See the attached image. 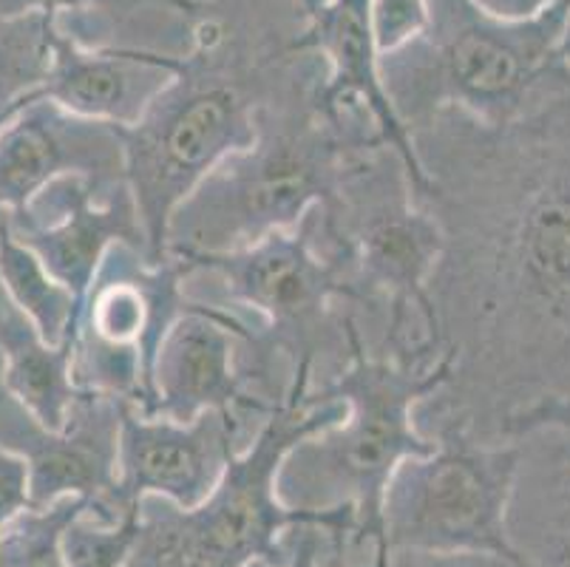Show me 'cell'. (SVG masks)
I'll use <instances>...</instances> for the list:
<instances>
[{
    "mask_svg": "<svg viewBox=\"0 0 570 567\" xmlns=\"http://www.w3.org/2000/svg\"><path fill=\"white\" fill-rule=\"evenodd\" d=\"M372 18H375L381 57L392 55L426 31L429 3L426 0H372Z\"/></svg>",
    "mask_w": 570,
    "mask_h": 567,
    "instance_id": "obj_25",
    "label": "cell"
},
{
    "mask_svg": "<svg viewBox=\"0 0 570 567\" xmlns=\"http://www.w3.org/2000/svg\"><path fill=\"white\" fill-rule=\"evenodd\" d=\"M313 231L321 250L344 262L352 306L370 310V350L412 366L443 361L429 287L445 236L438 216L414 199L403 156L389 145L352 156L333 202L313 211Z\"/></svg>",
    "mask_w": 570,
    "mask_h": 567,
    "instance_id": "obj_6",
    "label": "cell"
},
{
    "mask_svg": "<svg viewBox=\"0 0 570 567\" xmlns=\"http://www.w3.org/2000/svg\"><path fill=\"white\" fill-rule=\"evenodd\" d=\"M250 12V0H236L190 18V49L179 55L176 77L137 125L119 128L154 262L168 258L176 207L216 165L253 143L258 114L302 57L289 51L295 31L278 35Z\"/></svg>",
    "mask_w": 570,
    "mask_h": 567,
    "instance_id": "obj_2",
    "label": "cell"
},
{
    "mask_svg": "<svg viewBox=\"0 0 570 567\" xmlns=\"http://www.w3.org/2000/svg\"><path fill=\"white\" fill-rule=\"evenodd\" d=\"M139 534V508L119 522H102L95 514H82L63 537L69 567H128Z\"/></svg>",
    "mask_w": 570,
    "mask_h": 567,
    "instance_id": "obj_23",
    "label": "cell"
},
{
    "mask_svg": "<svg viewBox=\"0 0 570 567\" xmlns=\"http://www.w3.org/2000/svg\"><path fill=\"white\" fill-rule=\"evenodd\" d=\"M452 378V361L412 366L375 355L357 319L350 326V363L333 381L309 389V403L341 400L344 418L295 446L278 471V497L298 511L355 514L357 550L386 565L383 493L401 462L429 454L434 440L417 429V405Z\"/></svg>",
    "mask_w": 570,
    "mask_h": 567,
    "instance_id": "obj_5",
    "label": "cell"
},
{
    "mask_svg": "<svg viewBox=\"0 0 570 567\" xmlns=\"http://www.w3.org/2000/svg\"><path fill=\"white\" fill-rule=\"evenodd\" d=\"M517 443L508 539L522 567H570V431L533 429Z\"/></svg>",
    "mask_w": 570,
    "mask_h": 567,
    "instance_id": "obj_18",
    "label": "cell"
},
{
    "mask_svg": "<svg viewBox=\"0 0 570 567\" xmlns=\"http://www.w3.org/2000/svg\"><path fill=\"white\" fill-rule=\"evenodd\" d=\"M289 3H293L295 12H298V14H302V18H304V14L313 12L315 3H318V0H289Z\"/></svg>",
    "mask_w": 570,
    "mask_h": 567,
    "instance_id": "obj_33",
    "label": "cell"
},
{
    "mask_svg": "<svg viewBox=\"0 0 570 567\" xmlns=\"http://www.w3.org/2000/svg\"><path fill=\"white\" fill-rule=\"evenodd\" d=\"M179 258L194 275H216L227 301L247 306L258 319L242 358L253 389L269 403H282L287 394L276 381L282 366L287 378L309 369L313 389H318L350 363L355 290L344 264L315 242L313 213L298 227L269 233L242 250Z\"/></svg>",
    "mask_w": 570,
    "mask_h": 567,
    "instance_id": "obj_8",
    "label": "cell"
},
{
    "mask_svg": "<svg viewBox=\"0 0 570 567\" xmlns=\"http://www.w3.org/2000/svg\"><path fill=\"white\" fill-rule=\"evenodd\" d=\"M304 26L289 40V51H307L324 62L321 100L357 102L381 125L383 137L406 163L414 199L423 202L432 190L426 170L420 165L412 134L389 100L381 75V49L375 38L372 0H318Z\"/></svg>",
    "mask_w": 570,
    "mask_h": 567,
    "instance_id": "obj_16",
    "label": "cell"
},
{
    "mask_svg": "<svg viewBox=\"0 0 570 567\" xmlns=\"http://www.w3.org/2000/svg\"><path fill=\"white\" fill-rule=\"evenodd\" d=\"M142 3H157V7H168V9H174V12L188 14V18H196V14H199L202 9L207 7V3H202V0H142Z\"/></svg>",
    "mask_w": 570,
    "mask_h": 567,
    "instance_id": "obj_31",
    "label": "cell"
},
{
    "mask_svg": "<svg viewBox=\"0 0 570 567\" xmlns=\"http://www.w3.org/2000/svg\"><path fill=\"white\" fill-rule=\"evenodd\" d=\"M445 247L432 278L452 378L417 429L500 440L520 405L570 394V75L505 125L458 108L412 131Z\"/></svg>",
    "mask_w": 570,
    "mask_h": 567,
    "instance_id": "obj_1",
    "label": "cell"
},
{
    "mask_svg": "<svg viewBox=\"0 0 570 567\" xmlns=\"http://www.w3.org/2000/svg\"><path fill=\"white\" fill-rule=\"evenodd\" d=\"M179 60V55L137 46H86L57 26L49 75L35 100H51L77 117L131 128L174 80Z\"/></svg>",
    "mask_w": 570,
    "mask_h": 567,
    "instance_id": "obj_17",
    "label": "cell"
},
{
    "mask_svg": "<svg viewBox=\"0 0 570 567\" xmlns=\"http://www.w3.org/2000/svg\"><path fill=\"white\" fill-rule=\"evenodd\" d=\"M0 378L49 431H66L82 389L75 381V341L51 346L0 287Z\"/></svg>",
    "mask_w": 570,
    "mask_h": 567,
    "instance_id": "obj_19",
    "label": "cell"
},
{
    "mask_svg": "<svg viewBox=\"0 0 570 567\" xmlns=\"http://www.w3.org/2000/svg\"><path fill=\"white\" fill-rule=\"evenodd\" d=\"M253 440L245 418L205 412L190 423L157 418L122 403L117 446V502L137 511L145 497L179 508L202 506L225 477L233 457Z\"/></svg>",
    "mask_w": 570,
    "mask_h": 567,
    "instance_id": "obj_13",
    "label": "cell"
},
{
    "mask_svg": "<svg viewBox=\"0 0 570 567\" xmlns=\"http://www.w3.org/2000/svg\"><path fill=\"white\" fill-rule=\"evenodd\" d=\"M119 420L122 400L82 392L66 431H49L0 378V449L14 451L29 466L32 508L77 493L102 522L128 517L117 502Z\"/></svg>",
    "mask_w": 570,
    "mask_h": 567,
    "instance_id": "obj_11",
    "label": "cell"
},
{
    "mask_svg": "<svg viewBox=\"0 0 570 567\" xmlns=\"http://www.w3.org/2000/svg\"><path fill=\"white\" fill-rule=\"evenodd\" d=\"M432 440L429 454L401 462L383 493L389 554L494 556L520 565L505 525L520 443L463 429H443Z\"/></svg>",
    "mask_w": 570,
    "mask_h": 567,
    "instance_id": "obj_9",
    "label": "cell"
},
{
    "mask_svg": "<svg viewBox=\"0 0 570 567\" xmlns=\"http://www.w3.org/2000/svg\"><path fill=\"white\" fill-rule=\"evenodd\" d=\"M386 567H520V565L494 559V556H438V554H409V550H397V554H389Z\"/></svg>",
    "mask_w": 570,
    "mask_h": 567,
    "instance_id": "obj_29",
    "label": "cell"
},
{
    "mask_svg": "<svg viewBox=\"0 0 570 567\" xmlns=\"http://www.w3.org/2000/svg\"><path fill=\"white\" fill-rule=\"evenodd\" d=\"M557 62L570 75V3H568V14H564L562 38H559V46H557Z\"/></svg>",
    "mask_w": 570,
    "mask_h": 567,
    "instance_id": "obj_32",
    "label": "cell"
},
{
    "mask_svg": "<svg viewBox=\"0 0 570 567\" xmlns=\"http://www.w3.org/2000/svg\"><path fill=\"white\" fill-rule=\"evenodd\" d=\"M57 20L49 14L0 18V128L35 102L51 62Z\"/></svg>",
    "mask_w": 570,
    "mask_h": 567,
    "instance_id": "obj_21",
    "label": "cell"
},
{
    "mask_svg": "<svg viewBox=\"0 0 570 567\" xmlns=\"http://www.w3.org/2000/svg\"><path fill=\"white\" fill-rule=\"evenodd\" d=\"M32 508V477L20 454L0 449V530Z\"/></svg>",
    "mask_w": 570,
    "mask_h": 567,
    "instance_id": "obj_27",
    "label": "cell"
},
{
    "mask_svg": "<svg viewBox=\"0 0 570 567\" xmlns=\"http://www.w3.org/2000/svg\"><path fill=\"white\" fill-rule=\"evenodd\" d=\"M7 216L14 236L32 247L49 273L82 301L117 244H131L151 256L128 179L60 176L23 211Z\"/></svg>",
    "mask_w": 570,
    "mask_h": 567,
    "instance_id": "obj_14",
    "label": "cell"
},
{
    "mask_svg": "<svg viewBox=\"0 0 570 567\" xmlns=\"http://www.w3.org/2000/svg\"><path fill=\"white\" fill-rule=\"evenodd\" d=\"M309 389L313 372L289 374L282 403L233 457L202 506L179 508L163 497H145L128 567H247L256 559L282 565L289 554V530L298 525H321L330 534L326 567H346L344 556L361 554L350 508L298 511L278 497V471L289 451L338 423L346 412L341 400L309 403Z\"/></svg>",
    "mask_w": 570,
    "mask_h": 567,
    "instance_id": "obj_4",
    "label": "cell"
},
{
    "mask_svg": "<svg viewBox=\"0 0 570 567\" xmlns=\"http://www.w3.org/2000/svg\"><path fill=\"white\" fill-rule=\"evenodd\" d=\"M471 3L489 18L505 20V23H522V20L546 14L548 9L557 7L559 0H471Z\"/></svg>",
    "mask_w": 570,
    "mask_h": 567,
    "instance_id": "obj_30",
    "label": "cell"
},
{
    "mask_svg": "<svg viewBox=\"0 0 570 567\" xmlns=\"http://www.w3.org/2000/svg\"><path fill=\"white\" fill-rule=\"evenodd\" d=\"M324 77V62L302 51L258 114L253 143L216 165L174 211L168 253H227L298 227L333 202L352 156L389 145L364 106L321 102Z\"/></svg>",
    "mask_w": 570,
    "mask_h": 567,
    "instance_id": "obj_3",
    "label": "cell"
},
{
    "mask_svg": "<svg viewBox=\"0 0 570 567\" xmlns=\"http://www.w3.org/2000/svg\"><path fill=\"white\" fill-rule=\"evenodd\" d=\"M330 548V534H326L321 525H298V528L289 530L287 539V561L282 565H273L267 559H256L247 567H326L324 556ZM361 567H386L381 561H366Z\"/></svg>",
    "mask_w": 570,
    "mask_h": 567,
    "instance_id": "obj_28",
    "label": "cell"
},
{
    "mask_svg": "<svg viewBox=\"0 0 570 567\" xmlns=\"http://www.w3.org/2000/svg\"><path fill=\"white\" fill-rule=\"evenodd\" d=\"M0 287L51 346L77 341L82 299L60 284L40 262L38 253L14 236L3 211H0Z\"/></svg>",
    "mask_w": 570,
    "mask_h": 567,
    "instance_id": "obj_20",
    "label": "cell"
},
{
    "mask_svg": "<svg viewBox=\"0 0 570 567\" xmlns=\"http://www.w3.org/2000/svg\"><path fill=\"white\" fill-rule=\"evenodd\" d=\"M126 3H142V0H0V18L49 14L57 23L71 18V23L60 26V29L86 43L88 31H95L108 12L126 7Z\"/></svg>",
    "mask_w": 570,
    "mask_h": 567,
    "instance_id": "obj_24",
    "label": "cell"
},
{
    "mask_svg": "<svg viewBox=\"0 0 570 567\" xmlns=\"http://www.w3.org/2000/svg\"><path fill=\"white\" fill-rule=\"evenodd\" d=\"M188 278L194 270L174 253L165 262L131 244L108 253L82 301L75 341V381L82 392L148 405L159 343L199 304L188 293Z\"/></svg>",
    "mask_w": 570,
    "mask_h": 567,
    "instance_id": "obj_10",
    "label": "cell"
},
{
    "mask_svg": "<svg viewBox=\"0 0 570 567\" xmlns=\"http://www.w3.org/2000/svg\"><path fill=\"white\" fill-rule=\"evenodd\" d=\"M250 335L253 326L236 312L199 301L159 343L151 400L139 412L179 423H190L205 412L262 423L278 403L262 398L247 378L242 352Z\"/></svg>",
    "mask_w": 570,
    "mask_h": 567,
    "instance_id": "obj_12",
    "label": "cell"
},
{
    "mask_svg": "<svg viewBox=\"0 0 570 567\" xmlns=\"http://www.w3.org/2000/svg\"><path fill=\"white\" fill-rule=\"evenodd\" d=\"M60 176L128 179L126 145L117 125L35 100L0 128V211L20 213Z\"/></svg>",
    "mask_w": 570,
    "mask_h": 567,
    "instance_id": "obj_15",
    "label": "cell"
},
{
    "mask_svg": "<svg viewBox=\"0 0 570 567\" xmlns=\"http://www.w3.org/2000/svg\"><path fill=\"white\" fill-rule=\"evenodd\" d=\"M86 511L88 499L75 493L14 517L0 530V567H69L63 537Z\"/></svg>",
    "mask_w": 570,
    "mask_h": 567,
    "instance_id": "obj_22",
    "label": "cell"
},
{
    "mask_svg": "<svg viewBox=\"0 0 570 567\" xmlns=\"http://www.w3.org/2000/svg\"><path fill=\"white\" fill-rule=\"evenodd\" d=\"M426 3V31L381 57L383 86L409 134L445 108L483 125L511 123L562 71L557 46L570 0L522 23L489 18L471 0Z\"/></svg>",
    "mask_w": 570,
    "mask_h": 567,
    "instance_id": "obj_7",
    "label": "cell"
},
{
    "mask_svg": "<svg viewBox=\"0 0 570 567\" xmlns=\"http://www.w3.org/2000/svg\"><path fill=\"white\" fill-rule=\"evenodd\" d=\"M533 429L570 431V394H546L520 405L500 426V440H517Z\"/></svg>",
    "mask_w": 570,
    "mask_h": 567,
    "instance_id": "obj_26",
    "label": "cell"
}]
</instances>
